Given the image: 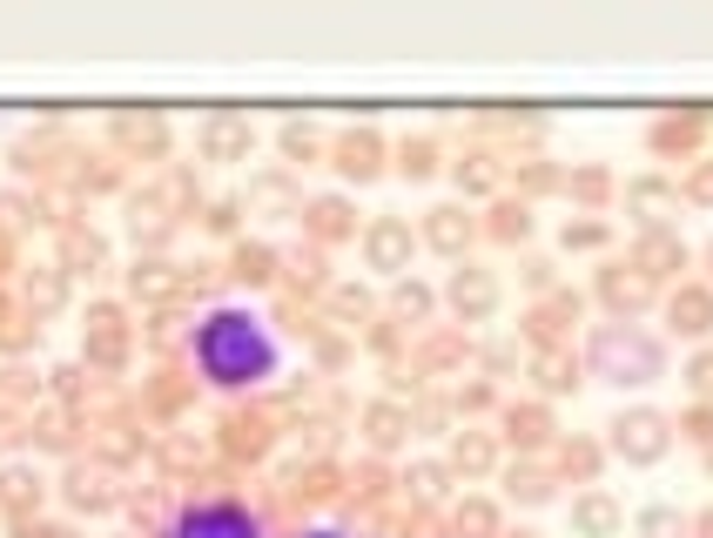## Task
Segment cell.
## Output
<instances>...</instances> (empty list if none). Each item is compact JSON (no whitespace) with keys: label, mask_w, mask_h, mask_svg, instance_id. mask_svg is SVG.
<instances>
[{"label":"cell","mask_w":713,"mask_h":538,"mask_svg":"<svg viewBox=\"0 0 713 538\" xmlns=\"http://www.w3.org/2000/svg\"><path fill=\"white\" fill-rule=\"evenodd\" d=\"M128 236H135V242H162V236H168L162 203H135V209H128Z\"/></svg>","instance_id":"ffe728a7"},{"label":"cell","mask_w":713,"mask_h":538,"mask_svg":"<svg viewBox=\"0 0 713 538\" xmlns=\"http://www.w3.org/2000/svg\"><path fill=\"white\" fill-rule=\"evenodd\" d=\"M452 465H458V472H472V478H478V472H492V444H485L478 431H472V437H458V444H452Z\"/></svg>","instance_id":"7402d4cb"},{"label":"cell","mask_w":713,"mask_h":538,"mask_svg":"<svg viewBox=\"0 0 713 538\" xmlns=\"http://www.w3.org/2000/svg\"><path fill=\"white\" fill-rule=\"evenodd\" d=\"M612 452L627 465H660L673 452V424L660 411H627V417H612Z\"/></svg>","instance_id":"3957f363"},{"label":"cell","mask_w":713,"mask_h":538,"mask_svg":"<svg viewBox=\"0 0 713 538\" xmlns=\"http://www.w3.org/2000/svg\"><path fill=\"white\" fill-rule=\"evenodd\" d=\"M337 175H356V183H371V175H378V135L371 128L337 142Z\"/></svg>","instance_id":"30bf717a"},{"label":"cell","mask_w":713,"mask_h":538,"mask_svg":"<svg viewBox=\"0 0 713 538\" xmlns=\"http://www.w3.org/2000/svg\"><path fill=\"white\" fill-rule=\"evenodd\" d=\"M693 531H700V538H713V511H706V518H700V525H693Z\"/></svg>","instance_id":"d590c367"},{"label":"cell","mask_w":713,"mask_h":538,"mask_svg":"<svg viewBox=\"0 0 713 538\" xmlns=\"http://www.w3.org/2000/svg\"><path fill=\"white\" fill-rule=\"evenodd\" d=\"M693 391H713V356H700V364H693Z\"/></svg>","instance_id":"e575fe53"},{"label":"cell","mask_w":713,"mask_h":538,"mask_svg":"<svg viewBox=\"0 0 713 538\" xmlns=\"http://www.w3.org/2000/svg\"><path fill=\"white\" fill-rule=\"evenodd\" d=\"M424 310H431V297H424L417 283H404V290H397V317H411V323H417Z\"/></svg>","instance_id":"1f68e13d"},{"label":"cell","mask_w":713,"mask_h":538,"mask_svg":"<svg viewBox=\"0 0 713 538\" xmlns=\"http://www.w3.org/2000/svg\"><path fill=\"white\" fill-rule=\"evenodd\" d=\"M444 297H452V310H458L465 323H478V317H492V310H498V277H492V269H478V262H465Z\"/></svg>","instance_id":"5b68a950"},{"label":"cell","mask_w":713,"mask_h":538,"mask_svg":"<svg viewBox=\"0 0 713 538\" xmlns=\"http://www.w3.org/2000/svg\"><path fill=\"white\" fill-rule=\"evenodd\" d=\"M41 538H74V531H41Z\"/></svg>","instance_id":"8d00e7d4"},{"label":"cell","mask_w":713,"mask_h":538,"mask_svg":"<svg viewBox=\"0 0 713 538\" xmlns=\"http://www.w3.org/2000/svg\"><path fill=\"white\" fill-rule=\"evenodd\" d=\"M236 277L262 283V277H270V249H242V256H236Z\"/></svg>","instance_id":"f1b7e54d"},{"label":"cell","mask_w":713,"mask_h":538,"mask_svg":"<svg viewBox=\"0 0 713 538\" xmlns=\"http://www.w3.org/2000/svg\"><path fill=\"white\" fill-rule=\"evenodd\" d=\"M592 364H599L606 384H653L666 371V350L647 330H633V323H606L592 337Z\"/></svg>","instance_id":"7a4b0ae2"},{"label":"cell","mask_w":713,"mask_h":538,"mask_svg":"<svg viewBox=\"0 0 713 538\" xmlns=\"http://www.w3.org/2000/svg\"><path fill=\"white\" fill-rule=\"evenodd\" d=\"M566 472H599V452H592V444H566Z\"/></svg>","instance_id":"d6a6232c"},{"label":"cell","mask_w":713,"mask_h":538,"mask_svg":"<svg viewBox=\"0 0 713 538\" xmlns=\"http://www.w3.org/2000/svg\"><path fill=\"white\" fill-rule=\"evenodd\" d=\"M424 242H431V249H444V256H458V249L472 242V216H465V209H452V203H444V209H431V223H424Z\"/></svg>","instance_id":"9c48e42d"},{"label":"cell","mask_w":713,"mask_h":538,"mask_svg":"<svg viewBox=\"0 0 713 538\" xmlns=\"http://www.w3.org/2000/svg\"><path fill=\"white\" fill-rule=\"evenodd\" d=\"M303 538H337V531H303Z\"/></svg>","instance_id":"74e56055"},{"label":"cell","mask_w":713,"mask_h":538,"mask_svg":"<svg viewBox=\"0 0 713 538\" xmlns=\"http://www.w3.org/2000/svg\"><path fill=\"white\" fill-rule=\"evenodd\" d=\"M640 538H693V518H680L673 505H647L640 511Z\"/></svg>","instance_id":"ac0fdd59"},{"label":"cell","mask_w":713,"mask_h":538,"mask_svg":"<svg viewBox=\"0 0 713 538\" xmlns=\"http://www.w3.org/2000/svg\"><path fill=\"white\" fill-rule=\"evenodd\" d=\"M68 498L87 505V511H102V505L115 498V492H108V472H74V478H68Z\"/></svg>","instance_id":"d6986e66"},{"label":"cell","mask_w":713,"mask_h":538,"mask_svg":"<svg viewBox=\"0 0 713 538\" xmlns=\"http://www.w3.org/2000/svg\"><path fill=\"white\" fill-rule=\"evenodd\" d=\"M256 196H262V203H290V183H283V175H262Z\"/></svg>","instance_id":"836d02e7"},{"label":"cell","mask_w":713,"mask_h":538,"mask_svg":"<svg viewBox=\"0 0 713 538\" xmlns=\"http://www.w3.org/2000/svg\"><path fill=\"white\" fill-rule=\"evenodd\" d=\"M404 175H411V183L431 175V142H404Z\"/></svg>","instance_id":"f546056e"},{"label":"cell","mask_w":713,"mask_h":538,"mask_svg":"<svg viewBox=\"0 0 713 538\" xmlns=\"http://www.w3.org/2000/svg\"><path fill=\"white\" fill-rule=\"evenodd\" d=\"M572 525H579V531H586V538H606V531H612V525H619V505H612V498H606V492H586V498H579V505H572Z\"/></svg>","instance_id":"7c38bea8"},{"label":"cell","mask_w":713,"mask_h":538,"mask_svg":"<svg viewBox=\"0 0 713 538\" xmlns=\"http://www.w3.org/2000/svg\"><path fill=\"white\" fill-rule=\"evenodd\" d=\"M283 148H290V155H317V128H310V122H290V128H283Z\"/></svg>","instance_id":"4dcf8cb0"},{"label":"cell","mask_w":713,"mask_h":538,"mask_svg":"<svg viewBox=\"0 0 713 538\" xmlns=\"http://www.w3.org/2000/svg\"><path fill=\"white\" fill-rule=\"evenodd\" d=\"M599 290H606V303L619 310V323H627L633 310H647V303H653V277H647V269H606Z\"/></svg>","instance_id":"52a82bcc"},{"label":"cell","mask_w":713,"mask_h":538,"mask_svg":"<svg viewBox=\"0 0 713 538\" xmlns=\"http://www.w3.org/2000/svg\"><path fill=\"white\" fill-rule=\"evenodd\" d=\"M115 135H122L128 148H148V155H162V148H168V128H162L155 115H122V122H115Z\"/></svg>","instance_id":"2e32d148"},{"label":"cell","mask_w":713,"mask_h":538,"mask_svg":"<svg viewBox=\"0 0 713 538\" xmlns=\"http://www.w3.org/2000/svg\"><path fill=\"white\" fill-rule=\"evenodd\" d=\"M680 262H686L680 236H647L640 256H633V269H647V277H666V269H680Z\"/></svg>","instance_id":"4fadbf2b"},{"label":"cell","mask_w":713,"mask_h":538,"mask_svg":"<svg viewBox=\"0 0 713 538\" xmlns=\"http://www.w3.org/2000/svg\"><path fill=\"white\" fill-rule=\"evenodd\" d=\"M458 183H465L472 196L498 189V162H492V155H465V162H458Z\"/></svg>","instance_id":"44dd1931"},{"label":"cell","mask_w":713,"mask_h":538,"mask_svg":"<svg viewBox=\"0 0 713 538\" xmlns=\"http://www.w3.org/2000/svg\"><path fill=\"white\" fill-rule=\"evenodd\" d=\"M492 525H498V518H492V505H478V498L458 511V531H472V538H492Z\"/></svg>","instance_id":"4316f807"},{"label":"cell","mask_w":713,"mask_h":538,"mask_svg":"<svg viewBox=\"0 0 713 538\" xmlns=\"http://www.w3.org/2000/svg\"><path fill=\"white\" fill-rule=\"evenodd\" d=\"M512 498L546 505V498H552V478H546V472H512Z\"/></svg>","instance_id":"484cf974"},{"label":"cell","mask_w":713,"mask_h":538,"mask_svg":"<svg viewBox=\"0 0 713 538\" xmlns=\"http://www.w3.org/2000/svg\"><path fill=\"white\" fill-rule=\"evenodd\" d=\"M505 424H512V437H518V444H539V437L552 431V417H546V411H512Z\"/></svg>","instance_id":"d4e9b609"},{"label":"cell","mask_w":713,"mask_h":538,"mask_svg":"<svg viewBox=\"0 0 713 538\" xmlns=\"http://www.w3.org/2000/svg\"><path fill=\"white\" fill-rule=\"evenodd\" d=\"M531 371H539V384H546V391H572V384H579L572 350H559V343H552V350H539V364H531Z\"/></svg>","instance_id":"9a60e30c"},{"label":"cell","mask_w":713,"mask_h":538,"mask_svg":"<svg viewBox=\"0 0 713 538\" xmlns=\"http://www.w3.org/2000/svg\"><path fill=\"white\" fill-rule=\"evenodd\" d=\"M411 492L417 498H437L444 492V465H411Z\"/></svg>","instance_id":"83f0119b"},{"label":"cell","mask_w":713,"mask_h":538,"mask_svg":"<svg viewBox=\"0 0 713 538\" xmlns=\"http://www.w3.org/2000/svg\"><path fill=\"white\" fill-rule=\"evenodd\" d=\"M364 431H371V444H378V452H391V444L411 431V417H404L397 404H371V411H364Z\"/></svg>","instance_id":"5bb4252c"},{"label":"cell","mask_w":713,"mask_h":538,"mask_svg":"<svg viewBox=\"0 0 713 538\" xmlns=\"http://www.w3.org/2000/svg\"><path fill=\"white\" fill-rule=\"evenodd\" d=\"M183 538H256V518L242 511V505H223V498H209V505H196V511H183V525H175Z\"/></svg>","instance_id":"277c9868"},{"label":"cell","mask_w":713,"mask_h":538,"mask_svg":"<svg viewBox=\"0 0 713 538\" xmlns=\"http://www.w3.org/2000/svg\"><path fill=\"white\" fill-rule=\"evenodd\" d=\"M673 330L706 337V330H713V290H680V297H673Z\"/></svg>","instance_id":"8fae6325"},{"label":"cell","mask_w":713,"mask_h":538,"mask_svg":"<svg viewBox=\"0 0 713 538\" xmlns=\"http://www.w3.org/2000/svg\"><path fill=\"white\" fill-rule=\"evenodd\" d=\"M310 229H317V236H343V229H350V209H343L337 196H323V203H310Z\"/></svg>","instance_id":"cb8c5ba5"},{"label":"cell","mask_w":713,"mask_h":538,"mask_svg":"<svg viewBox=\"0 0 713 538\" xmlns=\"http://www.w3.org/2000/svg\"><path fill=\"white\" fill-rule=\"evenodd\" d=\"M128 290H135V297H148V303H168V297H175V277H168V262H155V256H148V262H135Z\"/></svg>","instance_id":"e0dca14e"},{"label":"cell","mask_w":713,"mask_h":538,"mask_svg":"<svg viewBox=\"0 0 713 538\" xmlns=\"http://www.w3.org/2000/svg\"><path fill=\"white\" fill-rule=\"evenodd\" d=\"M364 262L371 269H404L411 262V223L404 216H378L364 229Z\"/></svg>","instance_id":"8992f818"},{"label":"cell","mask_w":713,"mask_h":538,"mask_svg":"<svg viewBox=\"0 0 713 538\" xmlns=\"http://www.w3.org/2000/svg\"><path fill=\"white\" fill-rule=\"evenodd\" d=\"M196 364H203L209 384L242 391V384H262V377L277 371V343L262 337V323L249 310H216L196 330Z\"/></svg>","instance_id":"6da1fadb"},{"label":"cell","mask_w":713,"mask_h":538,"mask_svg":"<svg viewBox=\"0 0 713 538\" xmlns=\"http://www.w3.org/2000/svg\"><path fill=\"white\" fill-rule=\"evenodd\" d=\"M249 142H256V128H249L242 115H216V122L203 128V155H209V162H242Z\"/></svg>","instance_id":"ba28073f"},{"label":"cell","mask_w":713,"mask_h":538,"mask_svg":"<svg viewBox=\"0 0 713 538\" xmlns=\"http://www.w3.org/2000/svg\"><path fill=\"white\" fill-rule=\"evenodd\" d=\"M61 297H68V283L54 277V269H34V277H28V303L34 310H61Z\"/></svg>","instance_id":"603a6c76"}]
</instances>
